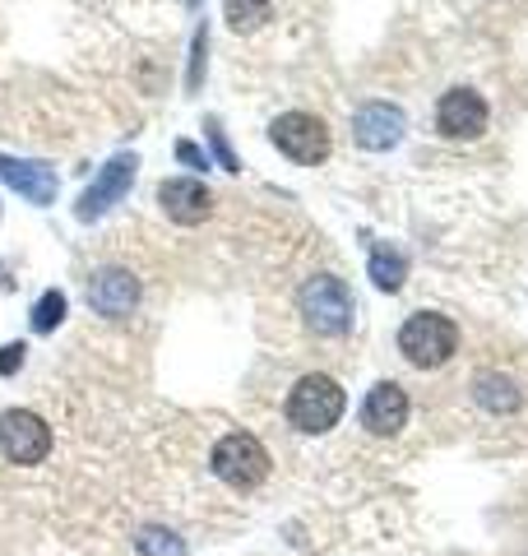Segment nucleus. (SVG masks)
Returning a JSON list of instances; mask_svg holds the SVG:
<instances>
[{
    "label": "nucleus",
    "mask_w": 528,
    "mask_h": 556,
    "mask_svg": "<svg viewBox=\"0 0 528 556\" xmlns=\"http://www.w3.org/2000/svg\"><path fill=\"white\" fill-rule=\"evenodd\" d=\"M214 473L237 486V492H251V486H260L264 478H269V450H264L251 431H232V437H223L214 445Z\"/></svg>",
    "instance_id": "obj_5"
},
{
    "label": "nucleus",
    "mask_w": 528,
    "mask_h": 556,
    "mask_svg": "<svg viewBox=\"0 0 528 556\" xmlns=\"http://www.w3.org/2000/svg\"><path fill=\"white\" fill-rule=\"evenodd\" d=\"M223 14L237 33H255L274 14V0H223Z\"/></svg>",
    "instance_id": "obj_16"
},
{
    "label": "nucleus",
    "mask_w": 528,
    "mask_h": 556,
    "mask_svg": "<svg viewBox=\"0 0 528 556\" xmlns=\"http://www.w3.org/2000/svg\"><path fill=\"white\" fill-rule=\"evenodd\" d=\"M135 177H139V159L135 153H116V159H108V167L93 177V186L79 195V204H75V214H79V223H93V218H102L112 204H121L130 195V186H135Z\"/></svg>",
    "instance_id": "obj_7"
},
{
    "label": "nucleus",
    "mask_w": 528,
    "mask_h": 556,
    "mask_svg": "<svg viewBox=\"0 0 528 556\" xmlns=\"http://www.w3.org/2000/svg\"><path fill=\"white\" fill-rule=\"evenodd\" d=\"M487 121H491L487 98L478 89H464V84L440 93V102H436V130L445 139H482Z\"/></svg>",
    "instance_id": "obj_8"
},
{
    "label": "nucleus",
    "mask_w": 528,
    "mask_h": 556,
    "mask_svg": "<svg viewBox=\"0 0 528 556\" xmlns=\"http://www.w3.org/2000/svg\"><path fill=\"white\" fill-rule=\"evenodd\" d=\"M186 5H190V10H200V5H204V0H186Z\"/></svg>",
    "instance_id": "obj_23"
},
{
    "label": "nucleus",
    "mask_w": 528,
    "mask_h": 556,
    "mask_svg": "<svg viewBox=\"0 0 528 556\" xmlns=\"http://www.w3.org/2000/svg\"><path fill=\"white\" fill-rule=\"evenodd\" d=\"M403 278H408V260H403V251L376 247V251H372V283H376L380 292H399Z\"/></svg>",
    "instance_id": "obj_15"
},
{
    "label": "nucleus",
    "mask_w": 528,
    "mask_h": 556,
    "mask_svg": "<svg viewBox=\"0 0 528 556\" xmlns=\"http://www.w3.org/2000/svg\"><path fill=\"white\" fill-rule=\"evenodd\" d=\"M88 306L108 320H126L130 311L139 306V278L121 265H108L88 278Z\"/></svg>",
    "instance_id": "obj_10"
},
{
    "label": "nucleus",
    "mask_w": 528,
    "mask_h": 556,
    "mask_svg": "<svg viewBox=\"0 0 528 556\" xmlns=\"http://www.w3.org/2000/svg\"><path fill=\"white\" fill-rule=\"evenodd\" d=\"M473 399L487 408V413H515L519 408V390L510 376H496V371H482L473 380Z\"/></svg>",
    "instance_id": "obj_14"
},
{
    "label": "nucleus",
    "mask_w": 528,
    "mask_h": 556,
    "mask_svg": "<svg viewBox=\"0 0 528 556\" xmlns=\"http://www.w3.org/2000/svg\"><path fill=\"white\" fill-rule=\"evenodd\" d=\"M135 547L144 552V556H186V543L176 538L172 529H158V525H149V529H139V538H135Z\"/></svg>",
    "instance_id": "obj_18"
},
{
    "label": "nucleus",
    "mask_w": 528,
    "mask_h": 556,
    "mask_svg": "<svg viewBox=\"0 0 528 556\" xmlns=\"http://www.w3.org/2000/svg\"><path fill=\"white\" fill-rule=\"evenodd\" d=\"M343 408H348L343 386H339V380H329V376H320V371L302 376L292 386V394H288V422L297 431H306V437H320V431H329L343 417Z\"/></svg>",
    "instance_id": "obj_3"
},
{
    "label": "nucleus",
    "mask_w": 528,
    "mask_h": 556,
    "mask_svg": "<svg viewBox=\"0 0 528 556\" xmlns=\"http://www.w3.org/2000/svg\"><path fill=\"white\" fill-rule=\"evenodd\" d=\"M204 51H209V28H196V42H190V75H186V89L200 93V79H204Z\"/></svg>",
    "instance_id": "obj_20"
},
{
    "label": "nucleus",
    "mask_w": 528,
    "mask_h": 556,
    "mask_svg": "<svg viewBox=\"0 0 528 556\" xmlns=\"http://www.w3.org/2000/svg\"><path fill=\"white\" fill-rule=\"evenodd\" d=\"M24 353H28L24 343H5V348H0V376H14V371H20V367H24Z\"/></svg>",
    "instance_id": "obj_22"
},
{
    "label": "nucleus",
    "mask_w": 528,
    "mask_h": 556,
    "mask_svg": "<svg viewBox=\"0 0 528 556\" xmlns=\"http://www.w3.org/2000/svg\"><path fill=\"white\" fill-rule=\"evenodd\" d=\"M204 135H209V149H214V159L223 172H241V159L232 153V144H227V130H223V121L218 116H209L204 121Z\"/></svg>",
    "instance_id": "obj_19"
},
{
    "label": "nucleus",
    "mask_w": 528,
    "mask_h": 556,
    "mask_svg": "<svg viewBox=\"0 0 528 556\" xmlns=\"http://www.w3.org/2000/svg\"><path fill=\"white\" fill-rule=\"evenodd\" d=\"M403 130H408V116H403L394 102H362L357 112H352V139H357L362 149H372V153H385V149H394Z\"/></svg>",
    "instance_id": "obj_9"
},
{
    "label": "nucleus",
    "mask_w": 528,
    "mask_h": 556,
    "mask_svg": "<svg viewBox=\"0 0 528 556\" xmlns=\"http://www.w3.org/2000/svg\"><path fill=\"white\" fill-rule=\"evenodd\" d=\"M176 163L186 167H209V153L200 144H190V139H176Z\"/></svg>",
    "instance_id": "obj_21"
},
{
    "label": "nucleus",
    "mask_w": 528,
    "mask_h": 556,
    "mask_svg": "<svg viewBox=\"0 0 528 556\" xmlns=\"http://www.w3.org/2000/svg\"><path fill=\"white\" fill-rule=\"evenodd\" d=\"M297 306H302V320L315 329V334H329L339 339L352 329V316H357V306H352V292L343 278L334 274H315L302 283V292H297Z\"/></svg>",
    "instance_id": "obj_2"
},
{
    "label": "nucleus",
    "mask_w": 528,
    "mask_h": 556,
    "mask_svg": "<svg viewBox=\"0 0 528 556\" xmlns=\"http://www.w3.org/2000/svg\"><path fill=\"white\" fill-rule=\"evenodd\" d=\"M65 292L61 288H47L42 298H38V306H33V329H38V334H51V329H56L61 320H65Z\"/></svg>",
    "instance_id": "obj_17"
},
{
    "label": "nucleus",
    "mask_w": 528,
    "mask_h": 556,
    "mask_svg": "<svg viewBox=\"0 0 528 556\" xmlns=\"http://www.w3.org/2000/svg\"><path fill=\"white\" fill-rule=\"evenodd\" d=\"M158 204H163V214L172 223H181V228H196L214 214V190L196 177H167L158 186Z\"/></svg>",
    "instance_id": "obj_11"
},
{
    "label": "nucleus",
    "mask_w": 528,
    "mask_h": 556,
    "mask_svg": "<svg viewBox=\"0 0 528 556\" xmlns=\"http://www.w3.org/2000/svg\"><path fill=\"white\" fill-rule=\"evenodd\" d=\"M0 181L14 186L28 204H51L56 200V167H47L38 159H14V153H0Z\"/></svg>",
    "instance_id": "obj_12"
},
{
    "label": "nucleus",
    "mask_w": 528,
    "mask_h": 556,
    "mask_svg": "<svg viewBox=\"0 0 528 556\" xmlns=\"http://www.w3.org/2000/svg\"><path fill=\"white\" fill-rule=\"evenodd\" d=\"M269 139H274V149L284 153V159L292 163H302V167H315V163H325L329 159V149H334V139H329V126L315 112H284L269 126Z\"/></svg>",
    "instance_id": "obj_4"
},
{
    "label": "nucleus",
    "mask_w": 528,
    "mask_h": 556,
    "mask_svg": "<svg viewBox=\"0 0 528 556\" xmlns=\"http://www.w3.org/2000/svg\"><path fill=\"white\" fill-rule=\"evenodd\" d=\"M0 455L10 464H42L51 455V427L28 408L0 413Z\"/></svg>",
    "instance_id": "obj_6"
},
{
    "label": "nucleus",
    "mask_w": 528,
    "mask_h": 556,
    "mask_svg": "<svg viewBox=\"0 0 528 556\" xmlns=\"http://www.w3.org/2000/svg\"><path fill=\"white\" fill-rule=\"evenodd\" d=\"M403 422H408V394H403V386H394V380L372 386V394L362 404V427L372 437H399Z\"/></svg>",
    "instance_id": "obj_13"
},
{
    "label": "nucleus",
    "mask_w": 528,
    "mask_h": 556,
    "mask_svg": "<svg viewBox=\"0 0 528 556\" xmlns=\"http://www.w3.org/2000/svg\"><path fill=\"white\" fill-rule=\"evenodd\" d=\"M454 348H460V325L450 316H440V311H417V316H408L399 329V353L408 357L417 371L445 367L454 357Z\"/></svg>",
    "instance_id": "obj_1"
}]
</instances>
